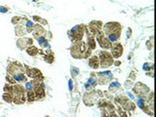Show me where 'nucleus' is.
I'll list each match as a JSON object with an SVG mask.
<instances>
[{
	"mask_svg": "<svg viewBox=\"0 0 156 117\" xmlns=\"http://www.w3.org/2000/svg\"><path fill=\"white\" fill-rule=\"evenodd\" d=\"M71 56L75 59H87L92 54V50L88 47L85 42L78 41L73 43L70 48Z\"/></svg>",
	"mask_w": 156,
	"mask_h": 117,
	"instance_id": "f257e3e1",
	"label": "nucleus"
},
{
	"mask_svg": "<svg viewBox=\"0 0 156 117\" xmlns=\"http://www.w3.org/2000/svg\"><path fill=\"white\" fill-rule=\"evenodd\" d=\"M103 30H105L106 37L110 42H117L120 39L122 26L119 23H116V22H110V23L105 24Z\"/></svg>",
	"mask_w": 156,
	"mask_h": 117,
	"instance_id": "f03ea898",
	"label": "nucleus"
},
{
	"mask_svg": "<svg viewBox=\"0 0 156 117\" xmlns=\"http://www.w3.org/2000/svg\"><path fill=\"white\" fill-rule=\"evenodd\" d=\"M84 31H85V26L83 24L75 26L74 27L68 30V36L70 38V40L75 43V42L81 41L84 35Z\"/></svg>",
	"mask_w": 156,
	"mask_h": 117,
	"instance_id": "7ed1b4c3",
	"label": "nucleus"
},
{
	"mask_svg": "<svg viewBox=\"0 0 156 117\" xmlns=\"http://www.w3.org/2000/svg\"><path fill=\"white\" fill-rule=\"evenodd\" d=\"M113 64V57L106 51L101 52L100 54V66L106 68Z\"/></svg>",
	"mask_w": 156,
	"mask_h": 117,
	"instance_id": "20e7f679",
	"label": "nucleus"
},
{
	"mask_svg": "<svg viewBox=\"0 0 156 117\" xmlns=\"http://www.w3.org/2000/svg\"><path fill=\"white\" fill-rule=\"evenodd\" d=\"M95 35L97 36V40H98V42L100 43V46L101 47V48H103V49H110L111 48L112 44H111V42L108 40L107 37L103 34V31L100 30L98 33H96Z\"/></svg>",
	"mask_w": 156,
	"mask_h": 117,
	"instance_id": "39448f33",
	"label": "nucleus"
},
{
	"mask_svg": "<svg viewBox=\"0 0 156 117\" xmlns=\"http://www.w3.org/2000/svg\"><path fill=\"white\" fill-rule=\"evenodd\" d=\"M101 94H103V93H101L100 91H91V92H89V93L85 94V96H84V103L87 104V106H91L96 101L97 99L100 98V97H99V95H101Z\"/></svg>",
	"mask_w": 156,
	"mask_h": 117,
	"instance_id": "423d86ee",
	"label": "nucleus"
},
{
	"mask_svg": "<svg viewBox=\"0 0 156 117\" xmlns=\"http://www.w3.org/2000/svg\"><path fill=\"white\" fill-rule=\"evenodd\" d=\"M99 77H100V80H98V82H100V84H107L111 79L113 78V75L112 73L109 71V70H106V71H103V72H100L98 73Z\"/></svg>",
	"mask_w": 156,
	"mask_h": 117,
	"instance_id": "0eeeda50",
	"label": "nucleus"
},
{
	"mask_svg": "<svg viewBox=\"0 0 156 117\" xmlns=\"http://www.w3.org/2000/svg\"><path fill=\"white\" fill-rule=\"evenodd\" d=\"M101 26H103V23L101 21H93L89 24L88 29L92 34L95 35L96 33H98L99 31L101 30Z\"/></svg>",
	"mask_w": 156,
	"mask_h": 117,
	"instance_id": "6e6552de",
	"label": "nucleus"
},
{
	"mask_svg": "<svg viewBox=\"0 0 156 117\" xmlns=\"http://www.w3.org/2000/svg\"><path fill=\"white\" fill-rule=\"evenodd\" d=\"M85 31H86V36H87V45L91 50H94L96 48V40H95V35L90 32L87 26H85Z\"/></svg>",
	"mask_w": 156,
	"mask_h": 117,
	"instance_id": "1a4fd4ad",
	"label": "nucleus"
},
{
	"mask_svg": "<svg viewBox=\"0 0 156 117\" xmlns=\"http://www.w3.org/2000/svg\"><path fill=\"white\" fill-rule=\"evenodd\" d=\"M111 53L112 55L111 56H113L114 58H120L121 56H122L123 54V46L121 45L120 43H115L113 44L112 46H111Z\"/></svg>",
	"mask_w": 156,
	"mask_h": 117,
	"instance_id": "9d476101",
	"label": "nucleus"
},
{
	"mask_svg": "<svg viewBox=\"0 0 156 117\" xmlns=\"http://www.w3.org/2000/svg\"><path fill=\"white\" fill-rule=\"evenodd\" d=\"M32 43H33V39L28 38V37H24V38L19 39L18 42H17V45H18L20 49L23 50V49H26V47L31 46Z\"/></svg>",
	"mask_w": 156,
	"mask_h": 117,
	"instance_id": "9b49d317",
	"label": "nucleus"
},
{
	"mask_svg": "<svg viewBox=\"0 0 156 117\" xmlns=\"http://www.w3.org/2000/svg\"><path fill=\"white\" fill-rule=\"evenodd\" d=\"M26 73L29 77H32V78L36 79V80H39V77L43 80V76H42V73L40 70H38L37 68H26Z\"/></svg>",
	"mask_w": 156,
	"mask_h": 117,
	"instance_id": "f8f14e48",
	"label": "nucleus"
},
{
	"mask_svg": "<svg viewBox=\"0 0 156 117\" xmlns=\"http://www.w3.org/2000/svg\"><path fill=\"white\" fill-rule=\"evenodd\" d=\"M91 74H92V76L88 79L87 83L85 84V88L87 89V90H91V89L96 87L97 84H98V79H97L96 73H91Z\"/></svg>",
	"mask_w": 156,
	"mask_h": 117,
	"instance_id": "ddd939ff",
	"label": "nucleus"
},
{
	"mask_svg": "<svg viewBox=\"0 0 156 117\" xmlns=\"http://www.w3.org/2000/svg\"><path fill=\"white\" fill-rule=\"evenodd\" d=\"M33 34L34 36L36 37V38H38V37H41V36H44V34H45V29L42 27V26H39V24H36V26H33Z\"/></svg>",
	"mask_w": 156,
	"mask_h": 117,
	"instance_id": "4468645a",
	"label": "nucleus"
},
{
	"mask_svg": "<svg viewBox=\"0 0 156 117\" xmlns=\"http://www.w3.org/2000/svg\"><path fill=\"white\" fill-rule=\"evenodd\" d=\"M89 66H91L92 68H100V59L98 58L97 56L92 57L90 60H89Z\"/></svg>",
	"mask_w": 156,
	"mask_h": 117,
	"instance_id": "2eb2a0df",
	"label": "nucleus"
},
{
	"mask_svg": "<svg viewBox=\"0 0 156 117\" xmlns=\"http://www.w3.org/2000/svg\"><path fill=\"white\" fill-rule=\"evenodd\" d=\"M14 79L17 82H26V77L24 74V72H21V73H17L14 74Z\"/></svg>",
	"mask_w": 156,
	"mask_h": 117,
	"instance_id": "dca6fc26",
	"label": "nucleus"
},
{
	"mask_svg": "<svg viewBox=\"0 0 156 117\" xmlns=\"http://www.w3.org/2000/svg\"><path fill=\"white\" fill-rule=\"evenodd\" d=\"M16 34L18 36H23V35H24V34L26 33V26H18L16 27Z\"/></svg>",
	"mask_w": 156,
	"mask_h": 117,
	"instance_id": "f3484780",
	"label": "nucleus"
},
{
	"mask_svg": "<svg viewBox=\"0 0 156 117\" xmlns=\"http://www.w3.org/2000/svg\"><path fill=\"white\" fill-rule=\"evenodd\" d=\"M54 61H55V56H54L53 52H52L51 50H49L48 53H47V55L45 56V62H47V63L49 64H53Z\"/></svg>",
	"mask_w": 156,
	"mask_h": 117,
	"instance_id": "a211bd4d",
	"label": "nucleus"
},
{
	"mask_svg": "<svg viewBox=\"0 0 156 117\" xmlns=\"http://www.w3.org/2000/svg\"><path fill=\"white\" fill-rule=\"evenodd\" d=\"M26 52H28V55H30V56H36V55H38L39 53V50L36 48L35 46H29L28 47V49H26Z\"/></svg>",
	"mask_w": 156,
	"mask_h": 117,
	"instance_id": "6ab92c4d",
	"label": "nucleus"
},
{
	"mask_svg": "<svg viewBox=\"0 0 156 117\" xmlns=\"http://www.w3.org/2000/svg\"><path fill=\"white\" fill-rule=\"evenodd\" d=\"M37 40H38L39 45H40L41 47H49L48 40H47V39L44 36L38 37V38H37Z\"/></svg>",
	"mask_w": 156,
	"mask_h": 117,
	"instance_id": "aec40b11",
	"label": "nucleus"
},
{
	"mask_svg": "<svg viewBox=\"0 0 156 117\" xmlns=\"http://www.w3.org/2000/svg\"><path fill=\"white\" fill-rule=\"evenodd\" d=\"M120 88V84L118 83L117 81L116 82H112V83L109 85V91L110 92H116L118 89Z\"/></svg>",
	"mask_w": 156,
	"mask_h": 117,
	"instance_id": "412c9836",
	"label": "nucleus"
},
{
	"mask_svg": "<svg viewBox=\"0 0 156 117\" xmlns=\"http://www.w3.org/2000/svg\"><path fill=\"white\" fill-rule=\"evenodd\" d=\"M26 31L28 32H31L32 31V29H33V26H34V24L33 23H32L31 21H26Z\"/></svg>",
	"mask_w": 156,
	"mask_h": 117,
	"instance_id": "4be33fe9",
	"label": "nucleus"
},
{
	"mask_svg": "<svg viewBox=\"0 0 156 117\" xmlns=\"http://www.w3.org/2000/svg\"><path fill=\"white\" fill-rule=\"evenodd\" d=\"M32 19H33L34 21L39 22V23H41V24H48V22H47L46 20L42 19V18H40V17H38V16H33V17H32Z\"/></svg>",
	"mask_w": 156,
	"mask_h": 117,
	"instance_id": "5701e85b",
	"label": "nucleus"
},
{
	"mask_svg": "<svg viewBox=\"0 0 156 117\" xmlns=\"http://www.w3.org/2000/svg\"><path fill=\"white\" fill-rule=\"evenodd\" d=\"M3 99H4L6 101H8V103H12V101H13V97H12L11 93H8V94L6 93V94H4Z\"/></svg>",
	"mask_w": 156,
	"mask_h": 117,
	"instance_id": "b1692460",
	"label": "nucleus"
},
{
	"mask_svg": "<svg viewBox=\"0 0 156 117\" xmlns=\"http://www.w3.org/2000/svg\"><path fill=\"white\" fill-rule=\"evenodd\" d=\"M26 89L28 91H33V82H26Z\"/></svg>",
	"mask_w": 156,
	"mask_h": 117,
	"instance_id": "393cba45",
	"label": "nucleus"
},
{
	"mask_svg": "<svg viewBox=\"0 0 156 117\" xmlns=\"http://www.w3.org/2000/svg\"><path fill=\"white\" fill-rule=\"evenodd\" d=\"M153 68V64H143V69H145V70H149V69H152Z\"/></svg>",
	"mask_w": 156,
	"mask_h": 117,
	"instance_id": "a878e982",
	"label": "nucleus"
},
{
	"mask_svg": "<svg viewBox=\"0 0 156 117\" xmlns=\"http://www.w3.org/2000/svg\"><path fill=\"white\" fill-rule=\"evenodd\" d=\"M22 20H23V18H21V17H14L13 20H12V23L14 24H19Z\"/></svg>",
	"mask_w": 156,
	"mask_h": 117,
	"instance_id": "bb28decb",
	"label": "nucleus"
},
{
	"mask_svg": "<svg viewBox=\"0 0 156 117\" xmlns=\"http://www.w3.org/2000/svg\"><path fill=\"white\" fill-rule=\"evenodd\" d=\"M79 73V69L76 68H71V74H72V76H76L77 74Z\"/></svg>",
	"mask_w": 156,
	"mask_h": 117,
	"instance_id": "cd10ccee",
	"label": "nucleus"
},
{
	"mask_svg": "<svg viewBox=\"0 0 156 117\" xmlns=\"http://www.w3.org/2000/svg\"><path fill=\"white\" fill-rule=\"evenodd\" d=\"M125 87H126V89H131V88H133V82H132V81H130V80H128L127 82H126Z\"/></svg>",
	"mask_w": 156,
	"mask_h": 117,
	"instance_id": "c85d7f7f",
	"label": "nucleus"
},
{
	"mask_svg": "<svg viewBox=\"0 0 156 117\" xmlns=\"http://www.w3.org/2000/svg\"><path fill=\"white\" fill-rule=\"evenodd\" d=\"M6 79H7V81H9V83H12V84L16 83V80L14 79V77H11L10 75L7 76V77H6Z\"/></svg>",
	"mask_w": 156,
	"mask_h": 117,
	"instance_id": "c756f323",
	"label": "nucleus"
},
{
	"mask_svg": "<svg viewBox=\"0 0 156 117\" xmlns=\"http://www.w3.org/2000/svg\"><path fill=\"white\" fill-rule=\"evenodd\" d=\"M9 9H7L6 7H2V6H0V11L2 12V13H6L7 11H8Z\"/></svg>",
	"mask_w": 156,
	"mask_h": 117,
	"instance_id": "7c9ffc66",
	"label": "nucleus"
},
{
	"mask_svg": "<svg viewBox=\"0 0 156 117\" xmlns=\"http://www.w3.org/2000/svg\"><path fill=\"white\" fill-rule=\"evenodd\" d=\"M68 88H69V90H72V88H73V84H72V80H69L68 81Z\"/></svg>",
	"mask_w": 156,
	"mask_h": 117,
	"instance_id": "2f4dec72",
	"label": "nucleus"
},
{
	"mask_svg": "<svg viewBox=\"0 0 156 117\" xmlns=\"http://www.w3.org/2000/svg\"><path fill=\"white\" fill-rule=\"evenodd\" d=\"M128 37H130L131 36V28H129L128 29V35H127Z\"/></svg>",
	"mask_w": 156,
	"mask_h": 117,
	"instance_id": "473e14b6",
	"label": "nucleus"
},
{
	"mask_svg": "<svg viewBox=\"0 0 156 117\" xmlns=\"http://www.w3.org/2000/svg\"><path fill=\"white\" fill-rule=\"evenodd\" d=\"M115 64H116V66H117V64H120V62H116Z\"/></svg>",
	"mask_w": 156,
	"mask_h": 117,
	"instance_id": "72a5a7b5",
	"label": "nucleus"
}]
</instances>
